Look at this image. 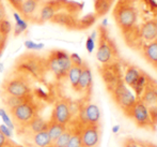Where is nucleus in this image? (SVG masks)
Returning <instances> with one entry per match:
<instances>
[{
  "label": "nucleus",
  "mask_w": 157,
  "mask_h": 147,
  "mask_svg": "<svg viewBox=\"0 0 157 147\" xmlns=\"http://www.w3.org/2000/svg\"><path fill=\"white\" fill-rule=\"evenodd\" d=\"M98 45L96 51V59L104 66H109L111 64L112 60L116 55V47H114L113 42L109 38L107 27L105 26H99L98 28Z\"/></svg>",
  "instance_id": "obj_6"
},
{
  "label": "nucleus",
  "mask_w": 157,
  "mask_h": 147,
  "mask_svg": "<svg viewBox=\"0 0 157 147\" xmlns=\"http://www.w3.org/2000/svg\"><path fill=\"white\" fill-rule=\"evenodd\" d=\"M47 71L45 57L29 52L21 55L16 59L14 64V72L21 73L29 79L42 80Z\"/></svg>",
  "instance_id": "obj_1"
},
{
  "label": "nucleus",
  "mask_w": 157,
  "mask_h": 147,
  "mask_svg": "<svg viewBox=\"0 0 157 147\" xmlns=\"http://www.w3.org/2000/svg\"><path fill=\"white\" fill-rule=\"evenodd\" d=\"M12 121L19 128H26L28 124L39 115L37 104L33 101L32 96L10 110Z\"/></svg>",
  "instance_id": "obj_5"
},
{
  "label": "nucleus",
  "mask_w": 157,
  "mask_h": 147,
  "mask_svg": "<svg viewBox=\"0 0 157 147\" xmlns=\"http://www.w3.org/2000/svg\"><path fill=\"white\" fill-rule=\"evenodd\" d=\"M141 73H142V71L139 68H137V67L135 66L127 67L125 71L124 77H123V82H124V84L127 87L132 89L134 87L135 84H136V82L138 81V79L140 77Z\"/></svg>",
  "instance_id": "obj_20"
},
{
  "label": "nucleus",
  "mask_w": 157,
  "mask_h": 147,
  "mask_svg": "<svg viewBox=\"0 0 157 147\" xmlns=\"http://www.w3.org/2000/svg\"><path fill=\"white\" fill-rule=\"evenodd\" d=\"M12 147H23V146H21V145H15V144H13Z\"/></svg>",
  "instance_id": "obj_43"
},
{
  "label": "nucleus",
  "mask_w": 157,
  "mask_h": 147,
  "mask_svg": "<svg viewBox=\"0 0 157 147\" xmlns=\"http://www.w3.org/2000/svg\"><path fill=\"white\" fill-rule=\"evenodd\" d=\"M139 35L145 43L157 40V18L144 22L139 29Z\"/></svg>",
  "instance_id": "obj_17"
},
{
  "label": "nucleus",
  "mask_w": 157,
  "mask_h": 147,
  "mask_svg": "<svg viewBox=\"0 0 157 147\" xmlns=\"http://www.w3.org/2000/svg\"><path fill=\"white\" fill-rule=\"evenodd\" d=\"M128 115H130V117L134 119L137 126L140 127V128H149L153 124L149 108L140 99H137L136 103L134 104L132 110L129 111Z\"/></svg>",
  "instance_id": "obj_9"
},
{
  "label": "nucleus",
  "mask_w": 157,
  "mask_h": 147,
  "mask_svg": "<svg viewBox=\"0 0 157 147\" xmlns=\"http://www.w3.org/2000/svg\"><path fill=\"white\" fill-rule=\"evenodd\" d=\"M67 4L68 0H44L33 23L41 25V24L50 22L55 14L65 10L67 8Z\"/></svg>",
  "instance_id": "obj_7"
},
{
  "label": "nucleus",
  "mask_w": 157,
  "mask_h": 147,
  "mask_svg": "<svg viewBox=\"0 0 157 147\" xmlns=\"http://www.w3.org/2000/svg\"><path fill=\"white\" fill-rule=\"evenodd\" d=\"M124 147H143V146L141 145V143H139V142L134 141V140H128L124 144Z\"/></svg>",
  "instance_id": "obj_38"
},
{
  "label": "nucleus",
  "mask_w": 157,
  "mask_h": 147,
  "mask_svg": "<svg viewBox=\"0 0 157 147\" xmlns=\"http://www.w3.org/2000/svg\"><path fill=\"white\" fill-rule=\"evenodd\" d=\"M80 139L82 147H97L101 139L98 126H83V128L80 130Z\"/></svg>",
  "instance_id": "obj_11"
},
{
  "label": "nucleus",
  "mask_w": 157,
  "mask_h": 147,
  "mask_svg": "<svg viewBox=\"0 0 157 147\" xmlns=\"http://www.w3.org/2000/svg\"><path fill=\"white\" fill-rule=\"evenodd\" d=\"M47 125H48V121H46L44 118H42L40 115H37V116H35L31 121L26 126V129H28L32 134H34V133L46 130V129H47Z\"/></svg>",
  "instance_id": "obj_23"
},
{
  "label": "nucleus",
  "mask_w": 157,
  "mask_h": 147,
  "mask_svg": "<svg viewBox=\"0 0 157 147\" xmlns=\"http://www.w3.org/2000/svg\"><path fill=\"white\" fill-rule=\"evenodd\" d=\"M8 2L12 6V8L14 9L17 13H21L23 0H8Z\"/></svg>",
  "instance_id": "obj_35"
},
{
  "label": "nucleus",
  "mask_w": 157,
  "mask_h": 147,
  "mask_svg": "<svg viewBox=\"0 0 157 147\" xmlns=\"http://www.w3.org/2000/svg\"><path fill=\"white\" fill-rule=\"evenodd\" d=\"M1 2H2V0H0V3H1Z\"/></svg>",
  "instance_id": "obj_46"
},
{
  "label": "nucleus",
  "mask_w": 157,
  "mask_h": 147,
  "mask_svg": "<svg viewBox=\"0 0 157 147\" xmlns=\"http://www.w3.org/2000/svg\"><path fill=\"white\" fill-rule=\"evenodd\" d=\"M13 16H14L15 19V26H14V35L17 37V35H21L24 31L27 30L28 28V22L26 19H24L21 17V15L17 12L13 13Z\"/></svg>",
  "instance_id": "obj_27"
},
{
  "label": "nucleus",
  "mask_w": 157,
  "mask_h": 147,
  "mask_svg": "<svg viewBox=\"0 0 157 147\" xmlns=\"http://www.w3.org/2000/svg\"><path fill=\"white\" fill-rule=\"evenodd\" d=\"M32 141L33 144L37 147H45V146H49L52 145V140L49 137V134L46 130L41 131V132L34 133L32 135Z\"/></svg>",
  "instance_id": "obj_24"
},
{
  "label": "nucleus",
  "mask_w": 157,
  "mask_h": 147,
  "mask_svg": "<svg viewBox=\"0 0 157 147\" xmlns=\"http://www.w3.org/2000/svg\"><path fill=\"white\" fill-rule=\"evenodd\" d=\"M80 120L83 125H92V126H98L101 121V111L99 108L94 103H88L82 106L80 110Z\"/></svg>",
  "instance_id": "obj_12"
},
{
  "label": "nucleus",
  "mask_w": 157,
  "mask_h": 147,
  "mask_svg": "<svg viewBox=\"0 0 157 147\" xmlns=\"http://www.w3.org/2000/svg\"><path fill=\"white\" fill-rule=\"evenodd\" d=\"M119 131H120V126H119V125L112 127V133H114V134H116V133H118Z\"/></svg>",
  "instance_id": "obj_41"
},
{
  "label": "nucleus",
  "mask_w": 157,
  "mask_h": 147,
  "mask_svg": "<svg viewBox=\"0 0 157 147\" xmlns=\"http://www.w3.org/2000/svg\"><path fill=\"white\" fill-rule=\"evenodd\" d=\"M78 17V14H75L68 10H62L57 14H55L50 23L62 26L68 30H76V24Z\"/></svg>",
  "instance_id": "obj_13"
},
{
  "label": "nucleus",
  "mask_w": 157,
  "mask_h": 147,
  "mask_svg": "<svg viewBox=\"0 0 157 147\" xmlns=\"http://www.w3.org/2000/svg\"><path fill=\"white\" fill-rule=\"evenodd\" d=\"M45 147H52V145H49V146H45Z\"/></svg>",
  "instance_id": "obj_45"
},
{
  "label": "nucleus",
  "mask_w": 157,
  "mask_h": 147,
  "mask_svg": "<svg viewBox=\"0 0 157 147\" xmlns=\"http://www.w3.org/2000/svg\"><path fill=\"white\" fill-rule=\"evenodd\" d=\"M139 99L150 111H157V84H151L149 82Z\"/></svg>",
  "instance_id": "obj_16"
},
{
  "label": "nucleus",
  "mask_w": 157,
  "mask_h": 147,
  "mask_svg": "<svg viewBox=\"0 0 157 147\" xmlns=\"http://www.w3.org/2000/svg\"><path fill=\"white\" fill-rule=\"evenodd\" d=\"M25 46L28 51L30 52H35V51H41L42 48L44 47V44L43 43H35L33 41H26L25 42Z\"/></svg>",
  "instance_id": "obj_33"
},
{
  "label": "nucleus",
  "mask_w": 157,
  "mask_h": 147,
  "mask_svg": "<svg viewBox=\"0 0 157 147\" xmlns=\"http://www.w3.org/2000/svg\"><path fill=\"white\" fill-rule=\"evenodd\" d=\"M117 0H94V13L97 17H104L111 11Z\"/></svg>",
  "instance_id": "obj_18"
},
{
  "label": "nucleus",
  "mask_w": 157,
  "mask_h": 147,
  "mask_svg": "<svg viewBox=\"0 0 157 147\" xmlns=\"http://www.w3.org/2000/svg\"><path fill=\"white\" fill-rule=\"evenodd\" d=\"M126 2H129V3H135V2L137 1V0H124Z\"/></svg>",
  "instance_id": "obj_42"
},
{
  "label": "nucleus",
  "mask_w": 157,
  "mask_h": 147,
  "mask_svg": "<svg viewBox=\"0 0 157 147\" xmlns=\"http://www.w3.org/2000/svg\"><path fill=\"white\" fill-rule=\"evenodd\" d=\"M10 144H11L10 139H8V137L0 131V147H8Z\"/></svg>",
  "instance_id": "obj_36"
},
{
  "label": "nucleus",
  "mask_w": 157,
  "mask_h": 147,
  "mask_svg": "<svg viewBox=\"0 0 157 147\" xmlns=\"http://www.w3.org/2000/svg\"><path fill=\"white\" fill-rule=\"evenodd\" d=\"M111 92L113 100L118 104L119 108L123 110V112L127 113L128 115L129 111L132 110V108L137 101V97L135 96V93H132L130 88L127 87L123 81L117 83V85L111 89Z\"/></svg>",
  "instance_id": "obj_8"
},
{
  "label": "nucleus",
  "mask_w": 157,
  "mask_h": 147,
  "mask_svg": "<svg viewBox=\"0 0 157 147\" xmlns=\"http://www.w3.org/2000/svg\"><path fill=\"white\" fill-rule=\"evenodd\" d=\"M65 130H66V126H63V125L58 124V122H55L52 120L48 121L47 129H46V131L49 134L50 140H52V143H54Z\"/></svg>",
  "instance_id": "obj_22"
},
{
  "label": "nucleus",
  "mask_w": 157,
  "mask_h": 147,
  "mask_svg": "<svg viewBox=\"0 0 157 147\" xmlns=\"http://www.w3.org/2000/svg\"><path fill=\"white\" fill-rule=\"evenodd\" d=\"M98 17L95 15L94 12L88 13V14L83 15L81 17H78L76 24V30H86L88 28L92 27L95 23H96Z\"/></svg>",
  "instance_id": "obj_21"
},
{
  "label": "nucleus",
  "mask_w": 157,
  "mask_h": 147,
  "mask_svg": "<svg viewBox=\"0 0 157 147\" xmlns=\"http://www.w3.org/2000/svg\"><path fill=\"white\" fill-rule=\"evenodd\" d=\"M149 82H150V79L147 77V75L143 72L141 73L140 77H139L138 81L136 82V84L134 85V87L132 88V90H134V93L137 97V99L140 98L141 93L143 92V90H144L145 87H147V85L149 84Z\"/></svg>",
  "instance_id": "obj_26"
},
{
  "label": "nucleus",
  "mask_w": 157,
  "mask_h": 147,
  "mask_svg": "<svg viewBox=\"0 0 157 147\" xmlns=\"http://www.w3.org/2000/svg\"><path fill=\"white\" fill-rule=\"evenodd\" d=\"M11 30H12V24L8 18L0 21V35L4 38H9Z\"/></svg>",
  "instance_id": "obj_30"
},
{
  "label": "nucleus",
  "mask_w": 157,
  "mask_h": 147,
  "mask_svg": "<svg viewBox=\"0 0 157 147\" xmlns=\"http://www.w3.org/2000/svg\"><path fill=\"white\" fill-rule=\"evenodd\" d=\"M52 147H57V146H55L54 144H52Z\"/></svg>",
  "instance_id": "obj_44"
},
{
  "label": "nucleus",
  "mask_w": 157,
  "mask_h": 147,
  "mask_svg": "<svg viewBox=\"0 0 157 147\" xmlns=\"http://www.w3.org/2000/svg\"><path fill=\"white\" fill-rule=\"evenodd\" d=\"M0 131H1L8 139H11V137H12V135H13L12 130H11L9 127H6V125H1V126H0Z\"/></svg>",
  "instance_id": "obj_37"
},
{
  "label": "nucleus",
  "mask_w": 157,
  "mask_h": 147,
  "mask_svg": "<svg viewBox=\"0 0 157 147\" xmlns=\"http://www.w3.org/2000/svg\"><path fill=\"white\" fill-rule=\"evenodd\" d=\"M43 1L44 0H23L21 10L19 14L27 22L33 23Z\"/></svg>",
  "instance_id": "obj_15"
},
{
  "label": "nucleus",
  "mask_w": 157,
  "mask_h": 147,
  "mask_svg": "<svg viewBox=\"0 0 157 147\" xmlns=\"http://www.w3.org/2000/svg\"><path fill=\"white\" fill-rule=\"evenodd\" d=\"M71 135H72V131H70V130H67V129H66V130L64 131L62 134H61L60 137H59L52 144H54L55 146H57V147H66L68 141H70Z\"/></svg>",
  "instance_id": "obj_28"
},
{
  "label": "nucleus",
  "mask_w": 157,
  "mask_h": 147,
  "mask_svg": "<svg viewBox=\"0 0 157 147\" xmlns=\"http://www.w3.org/2000/svg\"><path fill=\"white\" fill-rule=\"evenodd\" d=\"M0 117H1V119L3 120L4 125H6V127H9L12 131L14 130V124H13L12 119L10 118L9 114L6 113V111L4 110V108H0Z\"/></svg>",
  "instance_id": "obj_32"
},
{
  "label": "nucleus",
  "mask_w": 157,
  "mask_h": 147,
  "mask_svg": "<svg viewBox=\"0 0 157 147\" xmlns=\"http://www.w3.org/2000/svg\"><path fill=\"white\" fill-rule=\"evenodd\" d=\"M46 60V68L47 71L52 72L57 80H63L66 77L72 62L70 59V54L62 50H54L49 52Z\"/></svg>",
  "instance_id": "obj_4"
},
{
  "label": "nucleus",
  "mask_w": 157,
  "mask_h": 147,
  "mask_svg": "<svg viewBox=\"0 0 157 147\" xmlns=\"http://www.w3.org/2000/svg\"><path fill=\"white\" fill-rule=\"evenodd\" d=\"M2 90L6 96L15 98H28L32 96V86L29 77L14 72L2 83Z\"/></svg>",
  "instance_id": "obj_3"
},
{
  "label": "nucleus",
  "mask_w": 157,
  "mask_h": 147,
  "mask_svg": "<svg viewBox=\"0 0 157 147\" xmlns=\"http://www.w3.org/2000/svg\"><path fill=\"white\" fill-rule=\"evenodd\" d=\"M70 59H71V62H72L73 66L82 67L83 60L81 59V57L79 56L78 54H76V53H72V54H70Z\"/></svg>",
  "instance_id": "obj_34"
},
{
  "label": "nucleus",
  "mask_w": 157,
  "mask_h": 147,
  "mask_svg": "<svg viewBox=\"0 0 157 147\" xmlns=\"http://www.w3.org/2000/svg\"><path fill=\"white\" fill-rule=\"evenodd\" d=\"M92 85H93L92 71L90 69V67L86 62H83L82 67H81V74L78 82V86H77L76 89V92L89 95L92 90Z\"/></svg>",
  "instance_id": "obj_14"
},
{
  "label": "nucleus",
  "mask_w": 157,
  "mask_h": 147,
  "mask_svg": "<svg viewBox=\"0 0 157 147\" xmlns=\"http://www.w3.org/2000/svg\"><path fill=\"white\" fill-rule=\"evenodd\" d=\"M6 18V8H4L3 3H0V21L2 19Z\"/></svg>",
  "instance_id": "obj_40"
},
{
  "label": "nucleus",
  "mask_w": 157,
  "mask_h": 147,
  "mask_svg": "<svg viewBox=\"0 0 157 147\" xmlns=\"http://www.w3.org/2000/svg\"><path fill=\"white\" fill-rule=\"evenodd\" d=\"M66 147H82L81 144V139H80V131H72V135L70 137V141H68Z\"/></svg>",
  "instance_id": "obj_29"
},
{
  "label": "nucleus",
  "mask_w": 157,
  "mask_h": 147,
  "mask_svg": "<svg viewBox=\"0 0 157 147\" xmlns=\"http://www.w3.org/2000/svg\"><path fill=\"white\" fill-rule=\"evenodd\" d=\"M96 35H97V32L94 31V32H92V35H89V37L87 38V40H86V48H87L89 54H92L95 50V46H96Z\"/></svg>",
  "instance_id": "obj_31"
},
{
  "label": "nucleus",
  "mask_w": 157,
  "mask_h": 147,
  "mask_svg": "<svg viewBox=\"0 0 157 147\" xmlns=\"http://www.w3.org/2000/svg\"><path fill=\"white\" fill-rule=\"evenodd\" d=\"M80 74H81V67L73 66L72 64V67H71L67 72V75H66V77L68 79V82H70V84H71V87L74 89L75 91H76L77 86H78Z\"/></svg>",
  "instance_id": "obj_25"
},
{
  "label": "nucleus",
  "mask_w": 157,
  "mask_h": 147,
  "mask_svg": "<svg viewBox=\"0 0 157 147\" xmlns=\"http://www.w3.org/2000/svg\"><path fill=\"white\" fill-rule=\"evenodd\" d=\"M71 118H72V110L70 102L64 99L58 100L54 105L50 120L63 126H67V124L71 121Z\"/></svg>",
  "instance_id": "obj_10"
},
{
  "label": "nucleus",
  "mask_w": 157,
  "mask_h": 147,
  "mask_svg": "<svg viewBox=\"0 0 157 147\" xmlns=\"http://www.w3.org/2000/svg\"><path fill=\"white\" fill-rule=\"evenodd\" d=\"M6 41H8V38H4L0 35V57L2 55V52H3L4 47H6Z\"/></svg>",
  "instance_id": "obj_39"
},
{
  "label": "nucleus",
  "mask_w": 157,
  "mask_h": 147,
  "mask_svg": "<svg viewBox=\"0 0 157 147\" xmlns=\"http://www.w3.org/2000/svg\"><path fill=\"white\" fill-rule=\"evenodd\" d=\"M113 18L124 35L130 32L138 23V12L134 3L119 0L113 9Z\"/></svg>",
  "instance_id": "obj_2"
},
{
  "label": "nucleus",
  "mask_w": 157,
  "mask_h": 147,
  "mask_svg": "<svg viewBox=\"0 0 157 147\" xmlns=\"http://www.w3.org/2000/svg\"><path fill=\"white\" fill-rule=\"evenodd\" d=\"M143 56L149 63L157 68V40L144 44V46H143Z\"/></svg>",
  "instance_id": "obj_19"
}]
</instances>
